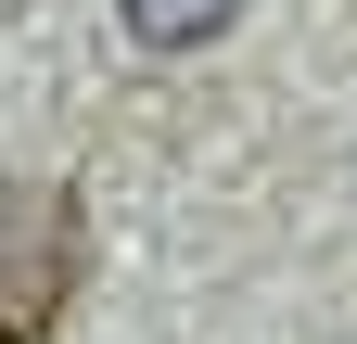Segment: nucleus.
Instances as JSON below:
<instances>
[{
  "label": "nucleus",
  "instance_id": "nucleus-1",
  "mask_svg": "<svg viewBox=\"0 0 357 344\" xmlns=\"http://www.w3.org/2000/svg\"><path fill=\"white\" fill-rule=\"evenodd\" d=\"M77 268H89V217L64 179H0V344H38L77 306Z\"/></svg>",
  "mask_w": 357,
  "mask_h": 344
},
{
  "label": "nucleus",
  "instance_id": "nucleus-2",
  "mask_svg": "<svg viewBox=\"0 0 357 344\" xmlns=\"http://www.w3.org/2000/svg\"><path fill=\"white\" fill-rule=\"evenodd\" d=\"M115 13H128V38H141V52H204V38L243 26V0H115Z\"/></svg>",
  "mask_w": 357,
  "mask_h": 344
}]
</instances>
